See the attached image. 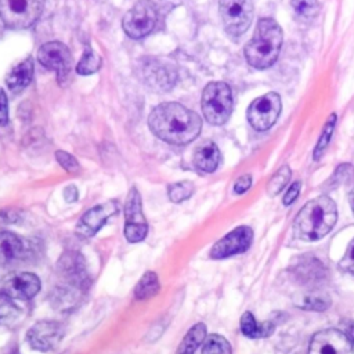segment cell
I'll return each mask as SVG.
<instances>
[{"instance_id": "6", "label": "cell", "mask_w": 354, "mask_h": 354, "mask_svg": "<svg viewBox=\"0 0 354 354\" xmlns=\"http://www.w3.org/2000/svg\"><path fill=\"white\" fill-rule=\"evenodd\" d=\"M158 21V10L153 1H137L123 17L122 26L131 39H142L149 35Z\"/></svg>"}, {"instance_id": "34", "label": "cell", "mask_w": 354, "mask_h": 354, "mask_svg": "<svg viewBox=\"0 0 354 354\" xmlns=\"http://www.w3.org/2000/svg\"><path fill=\"white\" fill-rule=\"evenodd\" d=\"M250 185H252V176L250 174H243L235 181L234 191H235V194H243L250 188Z\"/></svg>"}, {"instance_id": "38", "label": "cell", "mask_w": 354, "mask_h": 354, "mask_svg": "<svg viewBox=\"0 0 354 354\" xmlns=\"http://www.w3.org/2000/svg\"><path fill=\"white\" fill-rule=\"evenodd\" d=\"M346 336L348 337L351 346L354 347V322H350V324L346 326Z\"/></svg>"}, {"instance_id": "10", "label": "cell", "mask_w": 354, "mask_h": 354, "mask_svg": "<svg viewBox=\"0 0 354 354\" xmlns=\"http://www.w3.org/2000/svg\"><path fill=\"white\" fill-rule=\"evenodd\" d=\"M37 59L47 69L57 72L59 83L68 76L73 62L69 48L61 41L44 43L37 51Z\"/></svg>"}, {"instance_id": "4", "label": "cell", "mask_w": 354, "mask_h": 354, "mask_svg": "<svg viewBox=\"0 0 354 354\" xmlns=\"http://www.w3.org/2000/svg\"><path fill=\"white\" fill-rule=\"evenodd\" d=\"M202 112L210 124H224L232 112L231 88L224 82L209 83L202 93Z\"/></svg>"}, {"instance_id": "8", "label": "cell", "mask_w": 354, "mask_h": 354, "mask_svg": "<svg viewBox=\"0 0 354 354\" xmlns=\"http://www.w3.org/2000/svg\"><path fill=\"white\" fill-rule=\"evenodd\" d=\"M148 232V224L142 213L141 195L136 187H131L124 203V238L131 242H141Z\"/></svg>"}, {"instance_id": "2", "label": "cell", "mask_w": 354, "mask_h": 354, "mask_svg": "<svg viewBox=\"0 0 354 354\" xmlns=\"http://www.w3.org/2000/svg\"><path fill=\"white\" fill-rule=\"evenodd\" d=\"M336 218L335 202L326 195L317 196L297 213L293 223L295 235L303 241H317L333 228Z\"/></svg>"}, {"instance_id": "28", "label": "cell", "mask_w": 354, "mask_h": 354, "mask_svg": "<svg viewBox=\"0 0 354 354\" xmlns=\"http://www.w3.org/2000/svg\"><path fill=\"white\" fill-rule=\"evenodd\" d=\"M194 194V184L191 181H178L167 187L169 199L174 203H180L188 199Z\"/></svg>"}, {"instance_id": "5", "label": "cell", "mask_w": 354, "mask_h": 354, "mask_svg": "<svg viewBox=\"0 0 354 354\" xmlns=\"http://www.w3.org/2000/svg\"><path fill=\"white\" fill-rule=\"evenodd\" d=\"M43 8L44 0H0V18L10 29H28L40 18Z\"/></svg>"}, {"instance_id": "7", "label": "cell", "mask_w": 354, "mask_h": 354, "mask_svg": "<svg viewBox=\"0 0 354 354\" xmlns=\"http://www.w3.org/2000/svg\"><path fill=\"white\" fill-rule=\"evenodd\" d=\"M218 8L227 33L241 36L250 26L253 18L252 0H220Z\"/></svg>"}, {"instance_id": "33", "label": "cell", "mask_w": 354, "mask_h": 354, "mask_svg": "<svg viewBox=\"0 0 354 354\" xmlns=\"http://www.w3.org/2000/svg\"><path fill=\"white\" fill-rule=\"evenodd\" d=\"M339 267L340 270L343 271H347V272H351L354 274V239L350 242L344 256L342 257L340 263H339Z\"/></svg>"}, {"instance_id": "24", "label": "cell", "mask_w": 354, "mask_h": 354, "mask_svg": "<svg viewBox=\"0 0 354 354\" xmlns=\"http://www.w3.org/2000/svg\"><path fill=\"white\" fill-rule=\"evenodd\" d=\"M160 289V282L153 271H147L134 288V297L137 300H147L153 297Z\"/></svg>"}, {"instance_id": "14", "label": "cell", "mask_w": 354, "mask_h": 354, "mask_svg": "<svg viewBox=\"0 0 354 354\" xmlns=\"http://www.w3.org/2000/svg\"><path fill=\"white\" fill-rule=\"evenodd\" d=\"M59 275L75 289H84L88 285V274L84 257L77 252H65L58 260Z\"/></svg>"}, {"instance_id": "17", "label": "cell", "mask_w": 354, "mask_h": 354, "mask_svg": "<svg viewBox=\"0 0 354 354\" xmlns=\"http://www.w3.org/2000/svg\"><path fill=\"white\" fill-rule=\"evenodd\" d=\"M26 252L25 242L11 231L0 232V264L8 266L22 259Z\"/></svg>"}, {"instance_id": "19", "label": "cell", "mask_w": 354, "mask_h": 354, "mask_svg": "<svg viewBox=\"0 0 354 354\" xmlns=\"http://www.w3.org/2000/svg\"><path fill=\"white\" fill-rule=\"evenodd\" d=\"M33 77V59L25 58L17 66H14L6 76V84L12 93L22 91Z\"/></svg>"}, {"instance_id": "21", "label": "cell", "mask_w": 354, "mask_h": 354, "mask_svg": "<svg viewBox=\"0 0 354 354\" xmlns=\"http://www.w3.org/2000/svg\"><path fill=\"white\" fill-rule=\"evenodd\" d=\"M241 330L245 336L250 339H260L268 337L274 332V325L270 322L259 324L256 318L249 311H246L241 317Z\"/></svg>"}, {"instance_id": "36", "label": "cell", "mask_w": 354, "mask_h": 354, "mask_svg": "<svg viewBox=\"0 0 354 354\" xmlns=\"http://www.w3.org/2000/svg\"><path fill=\"white\" fill-rule=\"evenodd\" d=\"M300 187H301V184L299 183V181H296V183H293L290 187H289V189L286 191V194H285V196H283V203L288 206V205H292L295 201H296V198L299 196V192H300Z\"/></svg>"}, {"instance_id": "11", "label": "cell", "mask_w": 354, "mask_h": 354, "mask_svg": "<svg viewBox=\"0 0 354 354\" xmlns=\"http://www.w3.org/2000/svg\"><path fill=\"white\" fill-rule=\"evenodd\" d=\"M64 337V328L55 321H39L26 333V340L32 348L47 353L55 350Z\"/></svg>"}, {"instance_id": "16", "label": "cell", "mask_w": 354, "mask_h": 354, "mask_svg": "<svg viewBox=\"0 0 354 354\" xmlns=\"http://www.w3.org/2000/svg\"><path fill=\"white\" fill-rule=\"evenodd\" d=\"M290 270L296 279L304 285L321 283L328 277V271L324 264L310 254L299 257Z\"/></svg>"}, {"instance_id": "37", "label": "cell", "mask_w": 354, "mask_h": 354, "mask_svg": "<svg viewBox=\"0 0 354 354\" xmlns=\"http://www.w3.org/2000/svg\"><path fill=\"white\" fill-rule=\"evenodd\" d=\"M64 198L66 202H75L77 199V189L75 185H68L64 189Z\"/></svg>"}, {"instance_id": "22", "label": "cell", "mask_w": 354, "mask_h": 354, "mask_svg": "<svg viewBox=\"0 0 354 354\" xmlns=\"http://www.w3.org/2000/svg\"><path fill=\"white\" fill-rule=\"evenodd\" d=\"M206 339V326L205 324H195L183 337L181 343L177 347L176 354H195L199 344Z\"/></svg>"}, {"instance_id": "31", "label": "cell", "mask_w": 354, "mask_h": 354, "mask_svg": "<svg viewBox=\"0 0 354 354\" xmlns=\"http://www.w3.org/2000/svg\"><path fill=\"white\" fill-rule=\"evenodd\" d=\"M55 159L61 165V167H64V170L68 173H77L80 170V165L76 160V158L65 151H57Z\"/></svg>"}, {"instance_id": "18", "label": "cell", "mask_w": 354, "mask_h": 354, "mask_svg": "<svg viewBox=\"0 0 354 354\" xmlns=\"http://www.w3.org/2000/svg\"><path fill=\"white\" fill-rule=\"evenodd\" d=\"M220 163V151L213 141H205L194 152V165L198 170L212 173Z\"/></svg>"}, {"instance_id": "9", "label": "cell", "mask_w": 354, "mask_h": 354, "mask_svg": "<svg viewBox=\"0 0 354 354\" xmlns=\"http://www.w3.org/2000/svg\"><path fill=\"white\" fill-rule=\"evenodd\" d=\"M281 112V97L277 93H268L256 98L248 108V120L259 131L270 129Z\"/></svg>"}, {"instance_id": "20", "label": "cell", "mask_w": 354, "mask_h": 354, "mask_svg": "<svg viewBox=\"0 0 354 354\" xmlns=\"http://www.w3.org/2000/svg\"><path fill=\"white\" fill-rule=\"evenodd\" d=\"M40 278L32 272H21L11 281V289L18 299L29 300L40 290Z\"/></svg>"}, {"instance_id": "27", "label": "cell", "mask_w": 354, "mask_h": 354, "mask_svg": "<svg viewBox=\"0 0 354 354\" xmlns=\"http://www.w3.org/2000/svg\"><path fill=\"white\" fill-rule=\"evenodd\" d=\"M292 7L299 18L304 21H313L319 11L318 0H292Z\"/></svg>"}, {"instance_id": "3", "label": "cell", "mask_w": 354, "mask_h": 354, "mask_svg": "<svg viewBox=\"0 0 354 354\" xmlns=\"http://www.w3.org/2000/svg\"><path fill=\"white\" fill-rule=\"evenodd\" d=\"M282 29L272 18H261L256 32L245 47L249 65L257 69L270 68L278 58L282 46Z\"/></svg>"}, {"instance_id": "35", "label": "cell", "mask_w": 354, "mask_h": 354, "mask_svg": "<svg viewBox=\"0 0 354 354\" xmlns=\"http://www.w3.org/2000/svg\"><path fill=\"white\" fill-rule=\"evenodd\" d=\"M8 122V102L4 90L0 87V126Z\"/></svg>"}, {"instance_id": "15", "label": "cell", "mask_w": 354, "mask_h": 354, "mask_svg": "<svg viewBox=\"0 0 354 354\" xmlns=\"http://www.w3.org/2000/svg\"><path fill=\"white\" fill-rule=\"evenodd\" d=\"M115 213H118V205L113 201H108L105 203L97 205L95 207H91L77 221L76 234L80 238H91Z\"/></svg>"}, {"instance_id": "30", "label": "cell", "mask_w": 354, "mask_h": 354, "mask_svg": "<svg viewBox=\"0 0 354 354\" xmlns=\"http://www.w3.org/2000/svg\"><path fill=\"white\" fill-rule=\"evenodd\" d=\"M335 123H336V115L332 113L329 116V119L326 120L324 129H322V133L319 136V140L315 145V149H314V159H319L324 153V151L326 149L329 141H330V137H332V133H333V129H335Z\"/></svg>"}, {"instance_id": "26", "label": "cell", "mask_w": 354, "mask_h": 354, "mask_svg": "<svg viewBox=\"0 0 354 354\" xmlns=\"http://www.w3.org/2000/svg\"><path fill=\"white\" fill-rule=\"evenodd\" d=\"M202 354H232V351L227 339L220 335H210L205 339Z\"/></svg>"}, {"instance_id": "25", "label": "cell", "mask_w": 354, "mask_h": 354, "mask_svg": "<svg viewBox=\"0 0 354 354\" xmlns=\"http://www.w3.org/2000/svg\"><path fill=\"white\" fill-rule=\"evenodd\" d=\"M101 66V57L97 55L88 46H86V51L83 53L79 64L76 65V72L79 75H91L97 72Z\"/></svg>"}, {"instance_id": "12", "label": "cell", "mask_w": 354, "mask_h": 354, "mask_svg": "<svg viewBox=\"0 0 354 354\" xmlns=\"http://www.w3.org/2000/svg\"><path fill=\"white\" fill-rule=\"evenodd\" d=\"M253 231L248 225H241L224 235L220 241H217L210 250V257L220 260L234 254L243 253L252 243Z\"/></svg>"}, {"instance_id": "32", "label": "cell", "mask_w": 354, "mask_h": 354, "mask_svg": "<svg viewBox=\"0 0 354 354\" xmlns=\"http://www.w3.org/2000/svg\"><path fill=\"white\" fill-rule=\"evenodd\" d=\"M353 173H354V169H353L351 165H347V163L346 165H340L336 169V171L332 176V178H330V187H337L339 184L347 181L351 177Z\"/></svg>"}, {"instance_id": "13", "label": "cell", "mask_w": 354, "mask_h": 354, "mask_svg": "<svg viewBox=\"0 0 354 354\" xmlns=\"http://www.w3.org/2000/svg\"><path fill=\"white\" fill-rule=\"evenodd\" d=\"M353 346L346 333L325 329L315 333L308 346V354H351Z\"/></svg>"}, {"instance_id": "39", "label": "cell", "mask_w": 354, "mask_h": 354, "mask_svg": "<svg viewBox=\"0 0 354 354\" xmlns=\"http://www.w3.org/2000/svg\"><path fill=\"white\" fill-rule=\"evenodd\" d=\"M348 199H350V205H351V210H353V213H354V189L350 192V196H348Z\"/></svg>"}, {"instance_id": "1", "label": "cell", "mask_w": 354, "mask_h": 354, "mask_svg": "<svg viewBox=\"0 0 354 354\" xmlns=\"http://www.w3.org/2000/svg\"><path fill=\"white\" fill-rule=\"evenodd\" d=\"M148 126L162 141L184 145L199 136L202 120L198 113L178 102H163L152 109Z\"/></svg>"}, {"instance_id": "23", "label": "cell", "mask_w": 354, "mask_h": 354, "mask_svg": "<svg viewBox=\"0 0 354 354\" xmlns=\"http://www.w3.org/2000/svg\"><path fill=\"white\" fill-rule=\"evenodd\" d=\"M296 306L303 310H311V311H324L330 304L332 300L328 293L325 292H310L299 295V297L295 300Z\"/></svg>"}, {"instance_id": "29", "label": "cell", "mask_w": 354, "mask_h": 354, "mask_svg": "<svg viewBox=\"0 0 354 354\" xmlns=\"http://www.w3.org/2000/svg\"><path fill=\"white\" fill-rule=\"evenodd\" d=\"M290 180V169L289 166H282L278 169V171L272 176V178L267 184V194L270 196H274L281 192V189L288 184Z\"/></svg>"}]
</instances>
